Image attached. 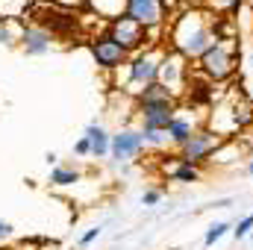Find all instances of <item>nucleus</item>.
<instances>
[{
    "mask_svg": "<svg viewBox=\"0 0 253 250\" xmlns=\"http://www.w3.org/2000/svg\"><path fill=\"white\" fill-rule=\"evenodd\" d=\"M218 33H215V18L209 9H189L183 6L174 18H171V30L165 27V44L177 53H183L189 62H200L215 44H218Z\"/></svg>",
    "mask_w": 253,
    "mask_h": 250,
    "instance_id": "f257e3e1",
    "label": "nucleus"
},
{
    "mask_svg": "<svg viewBox=\"0 0 253 250\" xmlns=\"http://www.w3.org/2000/svg\"><path fill=\"white\" fill-rule=\"evenodd\" d=\"M165 50H168V44H150V47H144V50L129 56L126 83L121 85L129 97H138L144 85L159 83V68H162V59H165Z\"/></svg>",
    "mask_w": 253,
    "mask_h": 250,
    "instance_id": "f03ea898",
    "label": "nucleus"
},
{
    "mask_svg": "<svg viewBox=\"0 0 253 250\" xmlns=\"http://www.w3.org/2000/svg\"><path fill=\"white\" fill-rule=\"evenodd\" d=\"M103 33H106L115 44H121L129 56H132V53H138V50H144V47H150V44H156V42H153V36H150L141 24H135L132 18H126V15L115 18V21H109Z\"/></svg>",
    "mask_w": 253,
    "mask_h": 250,
    "instance_id": "7ed1b4c3",
    "label": "nucleus"
},
{
    "mask_svg": "<svg viewBox=\"0 0 253 250\" xmlns=\"http://www.w3.org/2000/svg\"><path fill=\"white\" fill-rule=\"evenodd\" d=\"M233 39H227V42H218L203 59H200V74L209 80V83H224V80H230L233 74H236V68H239V59H236V47L230 44Z\"/></svg>",
    "mask_w": 253,
    "mask_h": 250,
    "instance_id": "20e7f679",
    "label": "nucleus"
},
{
    "mask_svg": "<svg viewBox=\"0 0 253 250\" xmlns=\"http://www.w3.org/2000/svg\"><path fill=\"white\" fill-rule=\"evenodd\" d=\"M189 80H191V65L183 53L177 50H165V59H162V68H159V83L177 97L183 100V94L189 91Z\"/></svg>",
    "mask_w": 253,
    "mask_h": 250,
    "instance_id": "39448f33",
    "label": "nucleus"
},
{
    "mask_svg": "<svg viewBox=\"0 0 253 250\" xmlns=\"http://www.w3.org/2000/svg\"><path fill=\"white\" fill-rule=\"evenodd\" d=\"M218 147H221V138H218V132H212V129H206V126H200L194 135H191L189 141L177 150L180 156V162L183 165H194V168H200L203 162H209L215 153H218Z\"/></svg>",
    "mask_w": 253,
    "mask_h": 250,
    "instance_id": "423d86ee",
    "label": "nucleus"
},
{
    "mask_svg": "<svg viewBox=\"0 0 253 250\" xmlns=\"http://www.w3.org/2000/svg\"><path fill=\"white\" fill-rule=\"evenodd\" d=\"M124 15L132 18L135 24H141L147 33H162L168 27V12L162 0H126Z\"/></svg>",
    "mask_w": 253,
    "mask_h": 250,
    "instance_id": "0eeeda50",
    "label": "nucleus"
},
{
    "mask_svg": "<svg viewBox=\"0 0 253 250\" xmlns=\"http://www.w3.org/2000/svg\"><path fill=\"white\" fill-rule=\"evenodd\" d=\"M88 50H91L94 65H97L100 71H121V68H126V62H129V53H126L121 44H115L106 33L91 36Z\"/></svg>",
    "mask_w": 253,
    "mask_h": 250,
    "instance_id": "6e6552de",
    "label": "nucleus"
},
{
    "mask_svg": "<svg viewBox=\"0 0 253 250\" xmlns=\"http://www.w3.org/2000/svg\"><path fill=\"white\" fill-rule=\"evenodd\" d=\"M147 150V141H144V132L141 126H124L118 132H112V147H109V156L115 162H132L138 159L141 153Z\"/></svg>",
    "mask_w": 253,
    "mask_h": 250,
    "instance_id": "1a4fd4ad",
    "label": "nucleus"
},
{
    "mask_svg": "<svg viewBox=\"0 0 253 250\" xmlns=\"http://www.w3.org/2000/svg\"><path fill=\"white\" fill-rule=\"evenodd\" d=\"M135 112H138L141 129H162V132H168L174 115L180 112V103L177 100H171V103H135Z\"/></svg>",
    "mask_w": 253,
    "mask_h": 250,
    "instance_id": "9d476101",
    "label": "nucleus"
},
{
    "mask_svg": "<svg viewBox=\"0 0 253 250\" xmlns=\"http://www.w3.org/2000/svg\"><path fill=\"white\" fill-rule=\"evenodd\" d=\"M53 39L56 36L50 30H44L39 24H24V30H21V50L27 56H44V53H50Z\"/></svg>",
    "mask_w": 253,
    "mask_h": 250,
    "instance_id": "9b49d317",
    "label": "nucleus"
},
{
    "mask_svg": "<svg viewBox=\"0 0 253 250\" xmlns=\"http://www.w3.org/2000/svg\"><path fill=\"white\" fill-rule=\"evenodd\" d=\"M200 126H197V121H194V115H189L186 109H180L177 115H174V121H171V126H168V141L180 150L186 141H189L191 135L197 132Z\"/></svg>",
    "mask_w": 253,
    "mask_h": 250,
    "instance_id": "f8f14e48",
    "label": "nucleus"
},
{
    "mask_svg": "<svg viewBox=\"0 0 253 250\" xmlns=\"http://www.w3.org/2000/svg\"><path fill=\"white\" fill-rule=\"evenodd\" d=\"M83 135H85V138H88V144H91V159H103V156H109V147H112V132H109L103 124L91 121V124L83 129Z\"/></svg>",
    "mask_w": 253,
    "mask_h": 250,
    "instance_id": "ddd939ff",
    "label": "nucleus"
},
{
    "mask_svg": "<svg viewBox=\"0 0 253 250\" xmlns=\"http://www.w3.org/2000/svg\"><path fill=\"white\" fill-rule=\"evenodd\" d=\"M83 3H88L97 12V18H103L106 24L115 21V18H121L126 9V0H83Z\"/></svg>",
    "mask_w": 253,
    "mask_h": 250,
    "instance_id": "4468645a",
    "label": "nucleus"
},
{
    "mask_svg": "<svg viewBox=\"0 0 253 250\" xmlns=\"http://www.w3.org/2000/svg\"><path fill=\"white\" fill-rule=\"evenodd\" d=\"M171 100H177L162 83H150V85H144L141 88V94L135 97V103H171ZM180 103V100H177Z\"/></svg>",
    "mask_w": 253,
    "mask_h": 250,
    "instance_id": "2eb2a0df",
    "label": "nucleus"
},
{
    "mask_svg": "<svg viewBox=\"0 0 253 250\" xmlns=\"http://www.w3.org/2000/svg\"><path fill=\"white\" fill-rule=\"evenodd\" d=\"M80 168H74V165H56V168H50V186L56 188H65V186H74V183H80Z\"/></svg>",
    "mask_w": 253,
    "mask_h": 250,
    "instance_id": "dca6fc26",
    "label": "nucleus"
},
{
    "mask_svg": "<svg viewBox=\"0 0 253 250\" xmlns=\"http://www.w3.org/2000/svg\"><path fill=\"white\" fill-rule=\"evenodd\" d=\"M227 233H233V224H230V221H215V224L206 230V236H203V245H206V248H212V245H215V242H221Z\"/></svg>",
    "mask_w": 253,
    "mask_h": 250,
    "instance_id": "f3484780",
    "label": "nucleus"
},
{
    "mask_svg": "<svg viewBox=\"0 0 253 250\" xmlns=\"http://www.w3.org/2000/svg\"><path fill=\"white\" fill-rule=\"evenodd\" d=\"M168 177L171 180H177V183H197L200 180V168H194V165H177V168H171L168 171Z\"/></svg>",
    "mask_w": 253,
    "mask_h": 250,
    "instance_id": "a211bd4d",
    "label": "nucleus"
},
{
    "mask_svg": "<svg viewBox=\"0 0 253 250\" xmlns=\"http://www.w3.org/2000/svg\"><path fill=\"white\" fill-rule=\"evenodd\" d=\"M144 132V141H147V147H165V144H171L168 141V132H162V129H141Z\"/></svg>",
    "mask_w": 253,
    "mask_h": 250,
    "instance_id": "6ab92c4d",
    "label": "nucleus"
},
{
    "mask_svg": "<svg viewBox=\"0 0 253 250\" xmlns=\"http://www.w3.org/2000/svg\"><path fill=\"white\" fill-rule=\"evenodd\" d=\"M15 42H21V36H15V33H12V24H9V18H0V44L12 47Z\"/></svg>",
    "mask_w": 253,
    "mask_h": 250,
    "instance_id": "aec40b11",
    "label": "nucleus"
},
{
    "mask_svg": "<svg viewBox=\"0 0 253 250\" xmlns=\"http://www.w3.org/2000/svg\"><path fill=\"white\" fill-rule=\"evenodd\" d=\"M251 233H253V212L245 215V218H239L236 227H233V236H236V239H248Z\"/></svg>",
    "mask_w": 253,
    "mask_h": 250,
    "instance_id": "412c9836",
    "label": "nucleus"
},
{
    "mask_svg": "<svg viewBox=\"0 0 253 250\" xmlns=\"http://www.w3.org/2000/svg\"><path fill=\"white\" fill-rule=\"evenodd\" d=\"M239 3H242V0H209L206 9H209V12H236Z\"/></svg>",
    "mask_w": 253,
    "mask_h": 250,
    "instance_id": "4be33fe9",
    "label": "nucleus"
},
{
    "mask_svg": "<svg viewBox=\"0 0 253 250\" xmlns=\"http://www.w3.org/2000/svg\"><path fill=\"white\" fill-rule=\"evenodd\" d=\"M74 153H77V156H83V159H85V156H91V144H88V138H85V135H80V138L74 141Z\"/></svg>",
    "mask_w": 253,
    "mask_h": 250,
    "instance_id": "5701e85b",
    "label": "nucleus"
},
{
    "mask_svg": "<svg viewBox=\"0 0 253 250\" xmlns=\"http://www.w3.org/2000/svg\"><path fill=\"white\" fill-rule=\"evenodd\" d=\"M159 200H162V191H159V188H147V191L141 194V203H144V206H156Z\"/></svg>",
    "mask_w": 253,
    "mask_h": 250,
    "instance_id": "b1692460",
    "label": "nucleus"
},
{
    "mask_svg": "<svg viewBox=\"0 0 253 250\" xmlns=\"http://www.w3.org/2000/svg\"><path fill=\"white\" fill-rule=\"evenodd\" d=\"M97 236H100V227H91V230H85V233L80 236V248H88V245H91Z\"/></svg>",
    "mask_w": 253,
    "mask_h": 250,
    "instance_id": "393cba45",
    "label": "nucleus"
},
{
    "mask_svg": "<svg viewBox=\"0 0 253 250\" xmlns=\"http://www.w3.org/2000/svg\"><path fill=\"white\" fill-rule=\"evenodd\" d=\"M12 236H15V227H12L9 221H3V218H0V245H3V242H9Z\"/></svg>",
    "mask_w": 253,
    "mask_h": 250,
    "instance_id": "a878e982",
    "label": "nucleus"
},
{
    "mask_svg": "<svg viewBox=\"0 0 253 250\" xmlns=\"http://www.w3.org/2000/svg\"><path fill=\"white\" fill-rule=\"evenodd\" d=\"M206 3L209 0H183V6H189V9H206Z\"/></svg>",
    "mask_w": 253,
    "mask_h": 250,
    "instance_id": "bb28decb",
    "label": "nucleus"
},
{
    "mask_svg": "<svg viewBox=\"0 0 253 250\" xmlns=\"http://www.w3.org/2000/svg\"><path fill=\"white\" fill-rule=\"evenodd\" d=\"M44 162H47V165H50V168H56V165H59V156H56V153H53V150H50V153H47V156H44Z\"/></svg>",
    "mask_w": 253,
    "mask_h": 250,
    "instance_id": "cd10ccee",
    "label": "nucleus"
},
{
    "mask_svg": "<svg viewBox=\"0 0 253 250\" xmlns=\"http://www.w3.org/2000/svg\"><path fill=\"white\" fill-rule=\"evenodd\" d=\"M248 174H251V177H253V159H251V162H248Z\"/></svg>",
    "mask_w": 253,
    "mask_h": 250,
    "instance_id": "c85d7f7f",
    "label": "nucleus"
},
{
    "mask_svg": "<svg viewBox=\"0 0 253 250\" xmlns=\"http://www.w3.org/2000/svg\"><path fill=\"white\" fill-rule=\"evenodd\" d=\"M0 250H12V248H0Z\"/></svg>",
    "mask_w": 253,
    "mask_h": 250,
    "instance_id": "c756f323",
    "label": "nucleus"
},
{
    "mask_svg": "<svg viewBox=\"0 0 253 250\" xmlns=\"http://www.w3.org/2000/svg\"><path fill=\"white\" fill-rule=\"evenodd\" d=\"M251 65H253V53H251Z\"/></svg>",
    "mask_w": 253,
    "mask_h": 250,
    "instance_id": "7c9ffc66",
    "label": "nucleus"
}]
</instances>
